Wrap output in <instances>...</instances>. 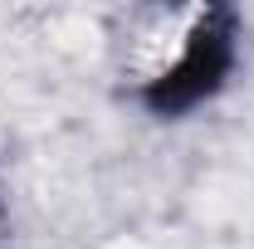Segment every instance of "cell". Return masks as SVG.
<instances>
[{
	"label": "cell",
	"instance_id": "cell-1",
	"mask_svg": "<svg viewBox=\"0 0 254 249\" xmlns=\"http://www.w3.org/2000/svg\"><path fill=\"white\" fill-rule=\"evenodd\" d=\"M240 59H245L240 10L230 5L171 10L127 63V98L137 113L157 123H186L230 93Z\"/></svg>",
	"mask_w": 254,
	"mask_h": 249
},
{
	"label": "cell",
	"instance_id": "cell-2",
	"mask_svg": "<svg viewBox=\"0 0 254 249\" xmlns=\"http://www.w3.org/2000/svg\"><path fill=\"white\" fill-rule=\"evenodd\" d=\"M0 249H10L5 245V200H0Z\"/></svg>",
	"mask_w": 254,
	"mask_h": 249
}]
</instances>
